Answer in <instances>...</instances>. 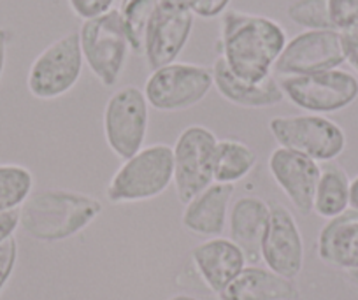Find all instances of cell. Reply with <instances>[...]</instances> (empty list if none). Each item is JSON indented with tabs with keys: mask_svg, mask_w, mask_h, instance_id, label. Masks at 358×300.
Wrapping results in <instances>:
<instances>
[{
	"mask_svg": "<svg viewBox=\"0 0 358 300\" xmlns=\"http://www.w3.org/2000/svg\"><path fill=\"white\" fill-rule=\"evenodd\" d=\"M287 32L273 18L229 9L222 16V53L234 76L260 83L273 76L274 65L287 44Z\"/></svg>",
	"mask_w": 358,
	"mask_h": 300,
	"instance_id": "cell-1",
	"label": "cell"
},
{
	"mask_svg": "<svg viewBox=\"0 0 358 300\" xmlns=\"http://www.w3.org/2000/svg\"><path fill=\"white\" fill-rule=\"evenodd\" d=\"M102 213V202L72 190H41L30 193L20 208V227L44 243L69 239L85 230Z\"/></svg>",
	"mask_w": 358,
	"mask_h": 300,
	"instance_id": "cell-2",
	"label": "cell"
},
{
	"mask_svg": "<svg viewBox=\"0 0 358 300\" xmlns=\"http://www.w3.org/2000/svg\"><path fill=\"white\" fill-rule=\"evenodd\" d=\"M174 183V151L167 144H151L123 162L108 186L113 204L157 199Z\"/></svg>",
	"mask_w": 358,
	"mask_h": 300,
	"instance_id": "cell-3",
	"label": "cell"
},
{
	"mask_svg": "<svg viewBox=\"0 0 358 300\" xmlns=\"http://www.w3.org/2000/svg\"><path fill=\"white\" fill-rule=\"evenodd\" d=\"M79 34L83 60L104 86H115L129 58L130 43L118 9L83 20Z\"/></svg>",
	"mask_w": 358,
	"mask_h": 300,
	"instance_id": "cell-4",
	"label": "cell"
},
{
	"mask_svg": "<svg viewBox=\"0 0 358 300\" xmlns=\"http://www.w3.org/2000/svg\"><path fill=\"white\" fill-rule=\"evenodd\" d=\"M268 130L281 148L306 155L318 164L334 162L348 146L343 127L323 115L274 116Z\"/></svg>",
	"mask_w": 358,
	"mask_h": 300,
	"instance_id": "cell-5",
	"label": "cell"
},
{
	"mask_svg": "<svg viewBox=\"0 0 358 300\" xmlns=\"http://www.w3.org/2000/svg\"><path fill=\"white\" fill-rule=\"evenodd\" d=\"M285 99L311 115H330L358 99V78L343 69L278 78Z\"/></svg>",
	"mask_w": 358,
	"mask_h": 300,
	"instance_id": "cell-6",
	"label": "cell"
},
{
	"mask_svg": "<svg viewBox=\"0 0 358 300\" xmlns=\"http://www.w3.org/2000/svg\"><path fill=\"white\" fill-rule=\"evenodd\" d=\"M213 81V71L206 65L172 62L150 74L144 85L148 104L157 111H185L208 97Z\"/></svg>",
	"mask_w": 358,
	"mask_h": 300,
	"instance_id": "cell-7",
	"label": "cell"
},
{
	"mask_svg": "<svg viewBox=\"0 0 358 300\" xmlns=\"http://www.w3.org/2000/svg\"><path fill=\"white\" fill-rule=\"evenodd\" d=\"M83 65L79 34H65L37 55L29 69L27 88L39 100L58 99L78 85Z\"/></svg>",
	"mask_w": 358,
	"mask_h": 300,
	"instance_id": "cell-8",
	"label": "cell"
},
{
	"mask_svg": "<svg viewBox=\"0 0 358 300\" xmlns=\"http://www.w3.org/2000/svg\"><path fill=\"white\" fill-rule=\"evenodd\" d=\"M150 125V104L143 90L123 86L109 97L104 108V136L113 153L122 160L143 150Z\"/></svg>",
	"mask_w": 358,
	"mask_h": 300,
	"instance_id": "cell-9",
	"label": "cell"
},
{
	"mask_svg": "<svg viewBox=\"0 0 358 300\" xmlns=\"http://www.w3.org/2000/svg\"><path fill=\"white\" fill-rule=\"evenodd\" d=\"M218 139L202 125H190L179 134L174 148V185L179 202L192 199L215 183L213 165Z\"/></svg>",
	"mask_w": 358,
	"mask_h": 300,
	"instance_id": "cell-10",
	"label": "cell"
},
{
	"mask_svg": "<svg viewBox=\"0 0 358 300\" xmlns=\"http://www.w3.org/2000/svg\"><path fill=\"white\" fill-rule=\"evenodd\" d=\"M346 64L339 30H304L287 41L273 74L278 78L306 76L339 69Z\"/></svg>",
	"mask_w": 358,
	"mask_h": 300,
	"instance_id": "cell-11",
	"label": "cell"
},
{
	"mask_svg": "<svg viewBox=\"0 0 358 300\" xmlns=\"http://www.w3.org/2000/svg\"><path fill=\"white\" fill-rule=\"evenodd\" d=\"M267 230L262 241V260L265 267L287 279H295L304 267V241L297 220L287 206L268 204Z\"/></svg>",
	"mask_w": 358,
	"mask_h": 300,
	"instance_id": "cell-12",
	"label": "cell"
},
{
	"mask_svg": "<svg viewBox=\"0 0 358 300\" xmlns=\"http://www.w3.org/2000/svg\"><path fill=\"white\" fill-rule=\"evenodd\" d=\"M195 15L187 9L162 4L155 11L144 39V58L151 72L176 62L194 30Z\"/></svg>",
	"mask_w": 358,
	"mask_h": 300,
	"instance_id": "cell-13",
	"label": "cell"
},
{
	"mask_svg": "<svg viewBox=\"0 0 358 300\" xmlns=\"http://www.w3.org/2000/svg\"><path fill=\"white\" fill-rule=\"evenodd\" d=\"M268 172L301 215L313 213L322 165L306 155L278 146L268 157Z\"/></svg>",
	"mask_w": 358,
	"mask_h": 300,
	"instance_id": "cell-14",
	"label": "cell"
},
{
	"mask_svg": "<svg viewBox=\"0 0 358 300\" xmlns=\"http://www.w3.org/2000/svg\"><path fill=\"white\" fill-rule=\"evenodd\" d=\"M192 258L206 285L218 295L248 264L241 248L225 237H213L195 246Z\"/></svg>",
	"mask_w": 358,
	"mask_h": 300,
	"instance_id": "cell-15",
	"label": "cell"
},
{
	"mask_svg": "<svg viewBox=\"0 0 358 300\" xmlns=\"http://www.w3.org/2000/svg\"><path fill=\"white\" fill-rule=\"evenodd\" d=\"M268 213V202L255 195L237 199L229 211V239L241 248L246 262L253 265L262 260V241L267 230Z\"/></svg>",
	"mask_w": 358,
	"mask_h": 300,
	"instance_id": "cell-16",
	"label": "cell"
},
{
	"mask_svg": "<svg viewBox=\"0 0 358 300\" xmlns=\"http://www.w3.org/2000/svg\"><path fill=\"white\" fill-rule=\"evenodd\" d=\"M215 88L230 104L246 109H267L281 104L285 100L281 86L274 76H268L260 83H246L232 74L225 60L218 57L211 67Z\"/></svg>",
	"mask_w": 358,
	"mask_h": 300,
	"instance_id": "cell-17",
	"label": "cell"
},
{
	"mask_svg": "<svg viewBox=\"0 0 358 300\" xmlns=\"http://www.w3.org/2000/svg\"><path fill=\"white\" fill-rule=\"evenodd\" d=\"M236 185L213 183L185 204L181 223L192 234L204 237H220L227 225Z\"/></svg>",
	"mask_w": 358,
	"mask_h": 300,
	"instance_id": "cell-18",
	"label": "cell"
},
{
	"mask_svg": "<svg viewBox=\"0 0 358 300\" xmlns=\"http://www.w3.org/2000/svg\"><path fill=\"white\" fill-rule=\"evenodd\" d=\"M318 257L327 265L343 271L358 269V211L348 209L327 220L318 236Z\"/></svg>",
	"mask_w": 358,
	"mask_h": 300,
	"instance_id": "cell-19",
	"label": "cell"
},
{
	"mask_svg": "<svg viewBox=\"0 0 358 300\" xmlns=\"http://www.w3.org/2000/svg\"><path fill=\"white\" fill-rule=\"evenodd\" d=\"M218 297L220 300H297L299 290L294 279L250 265Z\"/></svg>",
	"mask_w": 358,
	"mask_h": 300,
	"instance_id": "cell-20",
	"label": "cell"
},
{
	"mask_svg": "<svg viewBox=\"0 0 358 300\" xmlns=\"http://www.w3.org/2000/svg\"><path fill=\"white\" fill-rule=\"evenodd\" d=\"M350 185L346 171L341 165L329 162L322 167L315 192L313 211L320 218L332 220L350 209Z\"/></svg>",
	"mask_w": 358,
	"mask_h": 300,
	"instance_id": "cell-21",
	"label": "cell"
},
{
	"mask_svg": "<svg viewBox=\"0 0 358 300\" xmlns=\"http://www.w3.org/2000/svg\"><path fill=\"white\" fill-rule=\"evenodd\" d=\"M255 165H257V153L253 148L237 139H218L215 165H213L215 183L236 185L253 171Z\"/></svg>",
	"mask_w": 358,
	"mask_h": 300,
	"instance_id": "cell-22",
	"label": "cell"
},
{
	"mask_svg": "<svg viewBox=\"0 0 358 300\" xmlns=\"http://www.w3.org/2000/svg\"><path fill=\"white\" fill-rule=\"evenodd\" d=\"M158 6H160V0H122L120 4L118 11L122 16L123 29L129 37L130 50L136 53L144 51L148 27Z\"/></svg>",
	"mask_w": 358,
	"mask_h": 300,
	"instance_id": "cell-23",
	"label": "cell"
},
{
	"mask_svg": "<svg viewBox=\"0 0 358 300\" xmlns=\"http://www.w3.org/2000/svg\"><path fill=\"white\" fill-rule=\"evenodd\" d=\"M34 188V176L18 164H0V211L20 209Z\"/></svg>",
	"mask_w": 358,
	"mask_h": 300,
	"instance_id": "cell-24",
	"label": "cell"
},
{
	"mask_svg": "<svg viewBox=\"0 0 358 300\" xmlns=\"http://www.w3.org/2000/svg\"><path fill=\"white\" fill-rule=\"evenodd\" d=\"M287 16L304 30L334 29L327 0H294L287 8Z\"/></svg>",
	"mask_w": 358,
	"mask_h": 300,
	"instance_id": "cell-25",
	"label": "cell"
},
{
	"mask_svg": "<svg viewBox=\"0 0 358 300\" xmlns=\"http://www.w3.org/2000/svg\"><path fill=\"white\" fill-rule=\"evenodd\" d=\"M330 22L336 30L358 27V0H327Z\"/></svg>",
	"mask_w": 358,
	"mask_h": 300,
	"instance_id": "cell-26",
	"label": "cell"
},
{
	"mask_svg": "<svg viewBox=\"0 0 358 300\" xmlns=\"http://www.w3.org/2000/svg\"><path fill=\"white\" fill-rule=\"evenodd\" d=\"M18 260V243L15 237L0 244V292L8 285Z\"/></svg>",
	"mask_w": 358,
	"mask_h": 300,
	"instance_id": "cell-27",
	"label": "cell"
},
{
	"mask_svg": "<svg viewBox=\"0 0 358 300\" xmlns=\"http://www.w3.org/2000/svg\"><path fill=\"white\" fill-rule=\"evenodd\" d=\"M69 6L78 18L90 20L111 11L115 0H69Z\"/></svg>",
	"mask_w": 358,
	"mask_h": 300,
	"instance_id": "cell-28",
	"label": "cell"
},
{
	"mask_svg": "<svg viewBox=\"0 0 358 300\" xmlns=\"http://www.w3.org/2000/svg\"><path fill=\"white\" fill-rule=\"evenodd\" d=\"M341 44H343L344 57L351 67L357 71L358 74V27L353 29L341 30Z\"/></svg>",
	"mask_w": 358,
	"mask_h": 300,
	"instance_id": "cell-29",
	"label": "cell"
},
{
	"mask_svg": "<svg viewBox=\"0 0 358 300\" xmlns=\"http://www.w3.org/2000/svg\"><path fill=\"white\" fill-rule=\"evenodd\" d=\"M230 2L232 0H199V4L194 8V15L204 20L218 18L225 15Z\"/></svg>",
	"mask_w": 358,
	"mask_h": 300,
	"instance_id": "cell-30",
	"label": "cell"
},
{
	"mask_svg": "<svg viewBox=\"0 0 358 300\" xmlns=\"http://www.w3.org/2000/svg\"><path fill=\"white\" fill-rule=\"evenodd\" d=\"M20 227V209L0 211V244L15 237V232Z\"/></svg>",
	"mask_w": 358,
	"mask_h": 300,
	"instance_id": "cell-31",
	"label": "cell"
},
{
	"mask_svg": "<svg viewBox=\"0 0 358 300\" xmlns=\"http://www.w3.org/2000/svg\"><path fill=\"white\" fill-rule=\"evenodd\" d=\"M9 41H11V34H9V30L0 29V79H2V74H4L6 55H8Z\"/></svg>",
	"mask_w": 358,
	"mask_h": 300,
	"instance_id": "cell-32",
	"label": "cell"
},
{
	"mask_svg": "<svg viewBox=\"0 0 358 300\" xmlns=\"http://www.w3.org/2000/svg\"><path fill=\"white\" fill-rule=\"evenodd\" d=\"M162 4L172 6V8L187 9V11L194 13V8L199 4V0H160Z\"/></svg>",
	"mask_w": 358,
	"mask_h": 300,
	"instance_id": "cell-33",
	"label": "cell"
},
{
	"mask_svg": "<svg viewBox=\"0 0 358 300\" xmlns=\"http://www.w3.org/2000/svg\"><path fill=\"white\" fill-rule=\"evenodd\" d=\"M350 209L358 211V176L355 179H351L350 185Z\"/></svg>",
	"mask_w": 358,
	"mask_h": 300,
	"instance_id": "cell-34",
	"label": "cell"
},
{
	"mask_svg": "<svg viewBox=\"0 0 358 300\" xmlns=\"http://www.w3.org/2000/svg\"><path fill=\"white\" fill-rule=\"evenodd\" d=\"M348 278H350V281L353 283V285L358 286V269H357V271H350V272H348Z\"/></svg>",
	"mask_w": 358,
	"mask_h": 300,
	"instance_id": "cell-35",
	"label": "cell"
},
{
	"mask_svg": "<svg viewBox=\"0 0 358 300\" xmlns=\"http://www.w3.org/2000/svg\"><path fill=\"white\" fill-rule=\"evenodd\" d=\"M169 300H199V299H195V297H192V295H174V297H171Z\"/></svg>",
	"mask_w": 358,
	"mask_h": 300,
	"instance_id": "cell-36",
	"label": "cell"
}]
</instances>
